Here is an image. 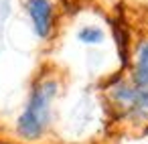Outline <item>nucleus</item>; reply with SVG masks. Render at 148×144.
<instances>
[{
  "instance_id": "obj_1",
  "label": "nucleus",
  "mask_w": 148,
  "mask_h": 144,
  "mask_svg": "<svg viewBox=\"0 0 148 144\" xmlns=\"http://www.w3.org/2000/svg\"><path fill=\"white\" fill-rule=\"evenodd\" d=\"M59 83L53 77H45L39 83H35L31 97L27 101V108L18 116L16 122V132L25 140H39L43 132L49 126L51 120V104L53 97L57 95Z\"/></svg>"
},
{
  "instance_id": "obj_2",
  "label": "nucleus",
  "mask_w": 148,
  "mask_h": 144,
  "mask_svg": "<svg viewBox=\"0 0 148 144\" xmlns=\"http://www.w3.org/2000/svg\"><path fill=\"white\" fill-rule=\"evenodd\" d=\"M110 97L120 112L134 120L148 118V91L138 89L134 83H118L110 89Z\"/></svg>"
},
{
  "instance_id": "obj_3",
  "label": "nucleus",
  "mask_w": 148,
  "mask_h": 144,
  "mask_svg": "<svg viewBox=\"0 0 148 144\" xmlns=\"http://www.w3.org/2000/svg\"><path fill=\"white\" fill-rule=\"evenodd\" d=\"M27 12L37 37L47 39L53 29V4L49 0H27Z\"/></svg>"
},
{
  "instance_id": "obj_4",
  "label": "nucleus",
  "mask_w": 148,
  "mask_h": 144,
  "mask_svg": "<svg viewBox=\"0 0 148 144\" xmlns=\"http://www.w3.org/2000/svg\"><path fill=\"white\" fill-rule=\"evenodd\" d=\"M132 83H134L138 89L148 91V39L142 41V43L138 45V49H136Z\"/></svg>"
},
{
  "instance_id": "obj_5",
  "label": "nucleus",
  "mask_w": 148,
  "mask_h": 144,
  "mask_svg": "<svg viewBox=\"0 0 148 144\" xmlns=\"http://www.w3.org/2000/svg\"><path fill=\"white\" fill-rule=\"evenodd\" d=\"M112 29H114V39H116V47H118L120 61H122V65H126V63H128V47H130L128 31L124 29V23H122V21H114Z\"/></svg>"
},
{
  "instance_id": "obj_6",
  "label": "nucleus",
  "mask_w": 148,
  "mask_h": 144,
  "mask_svg": "<svg viewBox=\"0 0 148 144\" xmlns=\"http://www.w3.org/2000/svg\"><path fill=\"white\" fill-rule=\"evenodd\" d=\"M77 39H79L81 43H85V45H97V43L103 41V33H101V29H97V27H83V29L77 33Z\"/></svg>"
}]
</instances>
